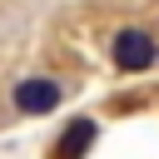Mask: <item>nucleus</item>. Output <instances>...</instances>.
Instances as JSON below:
<instances>
[{"label":"nucleus","instance_id":"2","mask_svg":"<svg viewBox=\"0 0 159 159\" xmlns=\"http://www.w3.org/2000/svg\"><path fill=\"white\" fill-rule=\"evenodd\" d=\"M60 99H65V89H60L55 80L30 75V80H20V84H15V109H20V114H50Z\"/></svg>","mask_w":159,"mask_h":159},{"label":"nucleus","instance_id":"3","mask_svg":"<svg viewBox=\"0 0 159 159\" xmlns=\"http://www.w3.org/2000/svg\"><path fill=\"white\" fill-rule=\"evenodd\" d=\"M89 139H94V119H75V124L65 129V139H60V149H55V154L65 159V154H75V149H84Z\"/></svg>","mask_w":159,"mask_h":159},{"label":"nucleus","instance_id":"1","mask_svg":"<svg viewBox=\"0 0 159 159\" xmlns=\"http://www.w3.org/2000/svg\"><path fill=\"white\" fill-rule=\"evenodd\" d=\"M109 55H114V65H119L124 75H139V70L154 65V40H149L144 30H119Z\"/></svg>","mask_w":159,"mask_h":159}]
</instances>
